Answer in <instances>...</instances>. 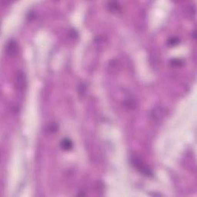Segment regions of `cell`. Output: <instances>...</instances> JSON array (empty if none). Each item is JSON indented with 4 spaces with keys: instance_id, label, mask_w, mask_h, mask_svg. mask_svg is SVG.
<instances>
[{
    "instance_id": "cell-1",
    "label": "cell",
    "mask_w": 197,
    "mask_h": 197,
    "mask_svg": "<svg viewBox=\"0 0 197 197\" xmlns=\"http://www.w3.org/2000/svg\"><path fill=\"white\" fill-rule=\"evenodd\" d=\"M131 161H132V165H133L138 170H139L141 173L145 174V175L148 176H152V171H151L150 169H149L146 164H144L142 162H141V160H139L137 157L132 158Z\"/></svg>"
},
{
    "instance_id": "cell-2",
    "label": "cell",
    "mask_w": 197,
    "mask_h": 197,
    "mask_svg": "<svg viewBox=\"0 0 197 197\" xmlns=\"http://www.w3.org/2000/svg\"><path fill=\"white\" fill-rule=\"evenodd\" d=\"M7 54L9 56H15L18 52V46L14 40H9L6 45Z\"/></svg>"
},
{
    "instance_id": "cell-3",
    "label": "cell",
    "mask_w": 197,
    "mask_h": 197,
    "mask_svg": "<svg viewBox=\"0 0 197 197\" xmlns=\"http://www.w3.org/2000/svg\"><path fill=\"white\" fill-rule=\"evenodd\" d=\"M25 77L23 73H19L18 74V77L17 80H16V82H17V87L18 89L22 90V89H24L25 87Z\"/></svg>"
},
{
    "instance_id": "cell-4",
    "label": "cell",
    "mask_w": 197,
    "mask_h": 197,
    "mask_svg": "<svg viewBox=\"0 0 197 197\" xmlns=\"http://www.w3.org/2000/svg\"><path fill=\"white\" fill-rule=\"evenodd\" d=\"M60 146L64 150H69L72 147V142L69 139H64L61 141Z\"/></svg>"
},
{
    "instance_id": "cell-5",
    "label": "cell",
    "mask_w": 197,
    "mask_h": 197,
    "mask_svg": "<svg viewBox=\"0 0 197 197\" xmlns=\"http://www.w3.org/2000/svg\"><path fill=\"white\" fill-rule=\"evenodd\" d=\"M179 43H180V40L177 37H172L168 40V45L170 46H176V45H178Z\"/></svg>"
},
{
    "instance_id": "cell-6",
    "label": "cell",
    "mask_w": 197,
    "mask_h": 197,
    "mask_svg": "<svg viewBox=\"0 0 197 197\" xmlns=\"http://www.w3.org/2000/svg\"><path fill=\"white\" fill-rule=\"evenodd\" d=\"M110 6H109V8L113 12H116V11L119 10V6L116 2H110Z\"/></svg>"
}]
</instances>
